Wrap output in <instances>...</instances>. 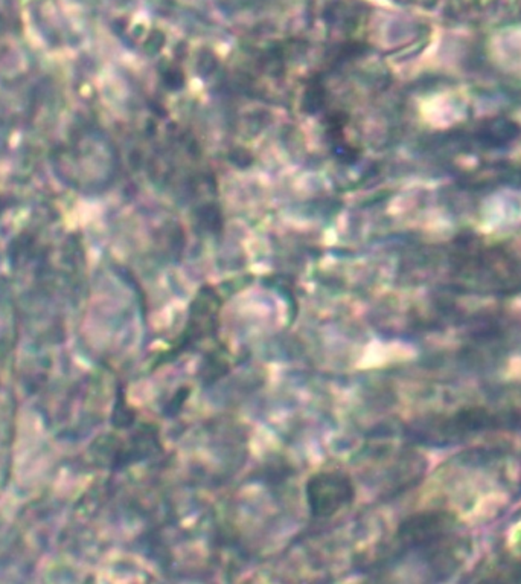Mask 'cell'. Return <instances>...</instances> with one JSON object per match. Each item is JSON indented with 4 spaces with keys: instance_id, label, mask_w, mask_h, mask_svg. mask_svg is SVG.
<instances>
[{
    "instance_id": "obj_1",
    "label": "cell",
    "mask_w": 521,
    "mask_h": 584,
    "mask_svg": "<svg viewBox=\"0 0 521 584\" xmlns=\"http://www.w3.org/2000/svg\"><path fill=\"white\" fill-rule=\"evenodd\" d=\"M356 497L351 478L341 471H322L311 476L307 482V502L311 514L328 519L341 508L349 505Z\"/></svg>"
}]
</instances>
